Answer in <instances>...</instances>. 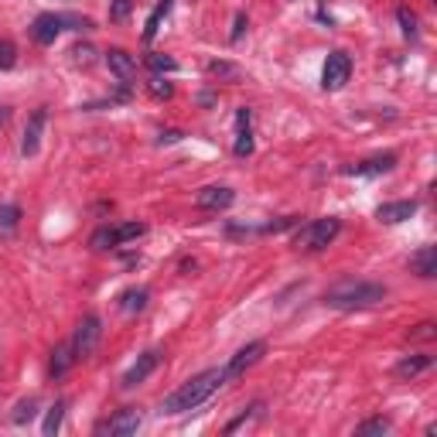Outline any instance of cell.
<instances>
[{
    "label": "cell",
    "mask_w": 437,
    "mask_h": 437,
    "mask_svg": "<svg viewBox=\"0 0 437 437\" xmlns=\"http://www.w3.org/2000/svg\"><path fill=\"white\" fill-rule=\"evenodd\" d=\"M342 232V222L335 219V215H328V219H314V222H307V226L297 229V236H294V246L297 249H307V253H314V249H324L335 236Z\"/></svg>",
    "instance_id": "obj_3"
},
{
    "label": "cell",
    "mask_w": 437,
    "mask_h": 437,
    "mask_svg": "<svg viewBox=\"0 0 437 437\" xmlns=\"http://www.w3.org/2000/svg\"><path fill=\"white\" fill-rule=\"evenodd\" d=\"M219 386H226L222 380V369H205V373H198V376H191L185 386H178L171 397H164L161 403V414H188V410H198L205 399L219 390Z\"/></svg>",
    "instance_id": "obj_1"
},
{
    "label": "cell",
    "mask_w": 437,
    "mask_h": 437,
    "mask_svg": "<svg viewBox=\"0 0 437 437\" xmlns=\"http://www.w3.org/2000/svg\"><path fill=\"white\" fill-rule=\"evenodd\" d=\"M434 335H437V328L431 322H424V324H417V328L410 331V342H431Z\"/></svg>",
    "instance_id": "obj_34"
},
{
    "label": "cell",
    "mask_w": 437,
    "mask_h": 437,
    "mask_svg": "<svg viewBox=\"0 0 437 437\" xmlns=\"http://www.w3.org/2000/svg\"><path fill=\"white\" fill-rule=\"evenodd\" d=\"M157 365H161V352H157V348H147V352H144V356H140V359H137L130 369H127V376H123V390L140 386V382L147 380V376H151Z\"/></svg>",
    "instance_id": "obj_8"
},
{
    "label": "cell",
    "mask_w": 437,
    "mask_h": 437,
    "mask_svg": "<svg viewBox=\"0 0 437 437\" xmlns=\"http://www.w3.org/2000/svg\"><path fill=\"white\" fill-rule=\"evenodd\" d=\"M393 164H397V154H382V157H373V161L345 168V174H382V171H393Z\"/></svg>",
    "instance_id": "obj_17"
},
{
    "label": "cell",
    "mask_w": 437,
    "mask_h": 437,
    "mask_svg": "<svg viewBox=\"0 0 437 437\" xmlns=\"http://www.w3.org/2000/svg\"><path fill=\"white\" fill-rule=\"evenodd\" d=\"M89 246H93V249H113V246H120V239H116V226L96 229L93 239H89Z\"/></svg>",
    "instance_id": "obj_20"
},
{
    "label": "cell",
    "mask_w": 437,
    "mask_h": 437,
    "mask_svg": "<svg viewBox=\"0 0 437 437\" xmlns=\"http://www.w3.org/2000/svg\"><path fill=\"white\" fill-rule=\"evenodd\" d=\"M72 362H76V348H72V342L58 345L55 352H52V365H48V373L58 380V376H65V373L72 369Z\"/></svg>",
    "instance_id": "obj_19"
},
{
    "label": "cell",
    "mask_w": 437,
    "mask_h": 437,
    "mask_svg": "<svg viewBox=\"0 0 437 437\" xmlns=\"http://www.w3.org/2000/svg\"><path fill=\"white\" fill-rule=\"evenodd\" d=\"M144 232H147L144 222H123V226H116V239H120V243H130V239L144 236Z\"/></svg>",
    "instance_id": "obj_25"
},
{
    "label": "cell",
    "mask_w": 437,
    "mask_h": 437,
    "mask_svg": "<svg viewBox=\"0 0 437 437\" xmlns=\"http://www.w3.org/2000/svg\"><path fill=\"white\" fill-rule=\"evenodd\" d=\"M106 65H110V72L116 79H123V82H130L137 76V62H133L130 52H123V48H110L106 52Z\"/></svg>",
    "instance_id": "obj_13"
},
{
    "label": "cell",
    "mask_w": 437,
    "mask_h": 437,
    "mask_svg": "<svg viewBox=\"0 0 437 437\" xmlns=\"http://www.w3.org/2000/svg\"><path fill=\"white\" fill-rule=\"evenodd\" d=\"M356 434H362V437L390 434V420H386V417H373V420H365V424H359V431H356Z\"/></svg>",
    "instance_id": "obj_24"
},
{
    "label": "cell",
    "mask_w": 437,
    "mask_h": 437,
    "mask_svg": "<svg viewBox=\"0 0 437 437\" xmlns=\"http://www.w3.org/2000/svg\"><path fill=\"white\" fill-rule=\"evenodd\" d=\"M243 31H246V14H236V24H232V35H229V41H239V38H243Z\"/></svg>",
    "instance_id": "obj_35"
},
{
    "label": "cell",
    "mask_w": 437,
    "mask_h": 437,
    "mask_svg": "<svg viewBox=\"0 0 437 437\" xmlns=\"http://www.w3.org/2000/svg\"><path fill=\"white\" fill-rule=\"evenodd\" d=\"M18 65V48H14V41L0 38V69H14Z\"/></svg>",
    "instance_id": "obj_28"
},
{
    "label": "cell",
    "mask_w": 437,
    "mask_h": 437,
    "mask_svg": "<svg viewBox=\"0 0 437 437\" xmlns=\"http://www.w3.org/2000/svg\"><path fill=\"white\" fill-rule=\"evenodd\" d=\"M99 335H103V322L96 314H82L76 335H72V348H76V359H89L99 345Z\"/></svg>",
    "instance_id": "obj_4"
},
{
    "label": "cell",
    "mask_w": 437,
    "mask_h": 437,
    "mask_svg": "<svg viewBox=\"0 0 437 437\" xmlns=\"http://www.w3.org/2000/svg\"><path fill=\"white\" fill-rule=\"evenodd\" d=\"M417 212V202L410 198V202H386L376 209V219H380L382 226H399V222H407L410 215Z\"/></svg>",
    "instance_id": "obj_11"
},
{
    "label": "cell",
    "mask_w": 437,
    "mask_h": 437,
    "mask_svg": "<svg viewBox=\"0 0 437 437\" xmlns=\"http://www.w3.org/2000/svg\"><path fill=\"white\" fill-rule=\"evenodd\" d=\"M232 198H236V191L226 188V185H209V188H202L195 195V205L205 212H219V209H229L232 205Z\"/></svg>",
    "instance_id": "obj_9"
},
{
    "label": "cell",
    "mask_w": 437,
    "mask_h": 437,
    "mask_svg": "<svg viewBox=\"0 0 437 437\" xmlns=\"http://www.w3.org/2000/svg\"><path fill=\"white\" fill-rule=\"evenodd\" d=\"M18 219H21L18 205H0V229H4V232H14V229H18Z\"/></svg>",
    "instance_id": "obj_26"
},
{
    "label": "cell",
    "mask_w": 437,
    "mask_h": 437,
    "mask_svg": "<svg viewBox=\"0 0 437 437\" xmlns=\"http://www.w3.org/2000/svg\"><path fill=\"white\" fill-rule=\"evenodd\" d=\"M171 11V0H161L157 7H154V14L147 18V28H144V41H151L154 35H157V28H161V18Z\"/></svg>",
    "instance_id": "obj_22"
},
{
    "label": "cell",
    "mask_w": 437,
    "mask_h": 437,
    "mask_svg": "<svg viewBox=\"0 0 437 437\" xmlns=\"http://www.w3.org/2000/svg\"><path fill=\"white\" fill-rule=\"evenodd\" d=\"M380 301H386V287L369 284V280H342L324 290V305L335 311H359V307H373Z\"/></svg>",
    "instance_id": "obj_2"
},
{
    "label": "cell",
    "mask_w": 437,
    "mask_h": 437,
    "mask_svg": "<svg viewBox=\"0 0 437 437\" xmlns=\"http://www.w3.org/2000/svg\"><path fill=\"white\" fill-rule=\"evenodd\" d=\"M185 133L181 130H161V137H157V144H178Z\"/></svg>",
    "instance_id": "obj_36"
},
{
    "label": "cell",
    "mask_w": 437,
    "mask_h": 437,
    "mask_svg": "<svg viewBox=\"0 0 437 437\" xmlns=\"http://www.w3.org/2000/svg\"><path fill=\"white\" fill-rule=\"evenodd\" d=\"M147 89H151L154 99H171V96H174V86H171V82H164V79H151V82H147Z\"/></svg>",
    "instance_id": "obj_31"
},
{
    "label": "cell",
    "mask_w": 437,
    "mask_h": 437,
    "mask_svg": "<svg viewBox=\"0 0 437 437\" xmlns=\"http://www.w3.org/2000/svg\"><path fill=\"white\" fill-rule=\"evenodd\" d=\"M72 55H76L82 65H89V62H93V48H89V45H86V48H72Z\"/></svg>",
    "instance_id": "obj_37"
},
{
    "label": "cell",
    "mask_w": 437,
    "mask_h": 437,
    "mask_svg": "<svg viewBox=\"0 0 437 437\" xmlns=\"http://www.w3.org/2000/svg\"><path fill=\"white\" fill-rule=\"evenodd\" d=\"M62 417H65V399H58L55 407L48 410V417H45V437H55L58 434V427H62Z\"/></svg>",
    "instance_id": "obj_21"
},
{
    "label": "cell",
    "mask_w": 437,
    "mask_h": 437,
    "mask_svg": "<svg viewBox=\"0 0 437 437\" xmlns=\"http://www.w3.org/2000/svg\"><path fill=\"white\" fill-rule=\"evenodd\" d=\"M431 365H434V359H431V356H407V359L397 362V369H393V373H397L399 380H417L420 373H427Z\"/></svg>",
    "instance_id": "obj_16"
},
{
    "label": "cell",
    "mask_w": 437,
    "mask_h": 437,
    "mask_svg": "<svg viewBox=\"0 0 437 437\" xmlns=\"http://www.w3.org/2000/svg\"><path fill=\"white\" fill-rule=\"evenodd\" d=\"M0 120H4V113H0Z\"/></svg>",
    "instance_id": "obj_38"
},
{
    "label": "cell",
    "mask_w": 437,
    "mask_h": 437,
    "mask_svg": "<svg viewBox=\"0 0 437 437\" xmlns=\"http://www.w3.org/2000/svg\"><path fill=\"white\" fill-rule=\"evenodd\" d=\"M140 424H144L140 410L127 407V410H116L103 431H106V434H113V437H130V434H137V427H140Z\"/></svg>",
    "instance_id": "obj_10"
},
{
    "label": "cell",
    "mask_w": 437,
    "mask_h": 437,
    "mask_svg": "<svg viewBox=\"0 0 437 437\" xmlns=\"http://www.w3.org/2000/svg\"><path fill=\"white\" fill-rule=\"evenodd\" d=\"M147 65H151L154 72H174V69H178V62H174L171 55H164V52H154V55H147Z\"/></svg>",
    "instance_id": "obj_27"
},
{
    "label": "cell",
    "mask_w": 437,
    "mask_h": 437,
    "mask_svg": "<svg viewBox=\"0 0 437 437\" xmlns=\"http://www.w3.org/2000/svg\"><path fill=\"white\" fill-rule=\"evenodd\" d=\"M348 76H352V58L345 55V52H331L322 69V86L328 93H339L345 82H348Z\"/></svg>",
    "instance_id": "obj_5"
},
{
    "label": "cell",
    "mask_w": 437,
    "mask_h": 437,
    "mask_svg": "<svg viewBox=\"0 0 437 437\" xmlns=\"http://www.w3.org/2000/svg\"><path fill=\"white\" fill-rule=\"evenodd\" d=\"M35 407H38V399H24V403H18V410H14V424H28V420L35 417Z\"/></svg>",
    "instance_id": "obj_33"
},
{
    "label": "cell",
    "mask_w": 437,
    "mask_h": 437,
    "mask_svg": "<svg viewBox=\"0 0 437 437\" xmlns=\"http://www.w3.org/2000/svg\"><path fill=\"white\" fill-rule=\"evenodd\" d=\"M249 110L243 106L239 113H236V147L232 151L239 154V157H249L253 154V133H249Z\"/></svg>",
    "instance_id": "obj_15"
},
{
    "label": "cell",
    "mask_w": 437,
    "mask_h": 437,
    "mask_svg": "<svg viewBox=\"0 0 437 437\" xmlns=\"http://www.w3.org/2000/svg\"><path fill=\"white\" fill-rule=\"evenodd\" d=\"M151 301V290L147 287H130V290H123L120 294V311H127V314H137V311H144Z\"/></svg>",
    "instance_id": "obj_18"
},
{
    "label": "cell",
    "mask_w": 437,
    "mask_h": 437,
    "mask_svg": "<svg viewBox=\"0 0 437 437\" xmlns=\"http://www.w3.org/2000/svg\"><path fill=\"white\" fill-rule=\"evenodd\" d=\"M263 352H266V342H249V345H243V348L232 356V362H229L226 369H222V380H226V382L239 380L246 369H253L256 362L263 359Z\"/></svg>",
    "instance_id": "obj_6"
},
{
    "label": "cell",
    "mask_w": 437,
    "mask_h": 437,
    "mask_svg": "<svg viewBox=\"0 0 437 437\" xmlns=\"http://www.w3.org/2000/svg\"><path fill=\"white\" fill-rule=\"evenodd\" d=\"M209 76H219V79H236L239 69L229 65V62H209Z\"/></svg>",
    "instance_id": "obj_32"
},
{
    "label": "cell",
    "mask_w": 437,
    "mask_h": 437,
    "mask_svg": "<svg viewBox=\"0 0 437 437\" xmlns=\"http://www.w3.org/2000/svg\"><path fill=\"white\" fill-rule=\"evenodd\" d=\"M410 273H417V277H424V280H431V277L437 273V249L434 246L417 249V253L410 256Z\"/></svg>",
    "instance_id": "obj_14"
},
{
    "label": "cell",
    "mask_w": 437,
    "mask_h": 437,
    "mask_svg": "<svg viewBox=\"0 0 437 437\" xmlns=\"http://www.w3.org/2000/svg\"><path fill=\"white\" fill-rule=\"evenodd\" d=\"M45 123H48V110H45V106H38L35 113L28 116V123H24V137H21V154H24V157H35V154H38Z\"/></svg>",
    "instance_id": "obj_7"
},
{
    "label": "cell",
    "mask_w": 437,
    "mask_h": 437,
    "mask_svg": "<svg viewBox=\"0 0 437 437\" xmlns=\"http://www.w3.org/2000/svg\"><path fill=\"white\" fill-rule=\"evenodd\" d=\"M397 21H399V28H403V35H407V38H417V14H414V11H410V7H399L397 11Z\"/></svg>",
    "instance_id": "obj_23"
},
{
    "label": "cell",
    "mask_w": 437,
    "mask_h": 437,
    "mask_svg": "<svg viewBox=\"0 0 437 437\" xmlns=\"http://www.w3.org/2000/svg\"><path fill=\"white\" fill-rule=\"evenodd\" d=\"M58 31H62V18L58 14H38L35 24H31V38L38 45H55Z\"/></svg>",
    "instance_id": "obj_12"
},
{
    "label": "cell",
    "mask_w": 437,
    "mask_h": 437,
    "mask_svg": "<svg viewBox=\"0 0 437 437\" xmlns=\"http://www.w3.org/2000/svg\"><path fill=\"white\" fill-rule=\"evenodd\" d=\"M130 11H133V0H113V4H110V21L120 24V21L130 18Z\"/></svg>",
    "instance_id": "obj_30"
},
{
    "label": "cell",
    "mask_w": 437,
    "mask_h": 437,
    "mask_svg": "<svg viewBox=\"0 0 437 437\" xmlns=\"http://www.w3.org/2000/svg\"><path fill=\"white\" fill-rule=\"evenodd\" d=\"M260 410H263V403H253V407H249L246 414H239V417H236V420H232V424H229V427H226V434H236L239 427H246V424H249V420H253V417H256Z\"/></svg>",
    "instance_id": "obj_29"
}]
</instances>
